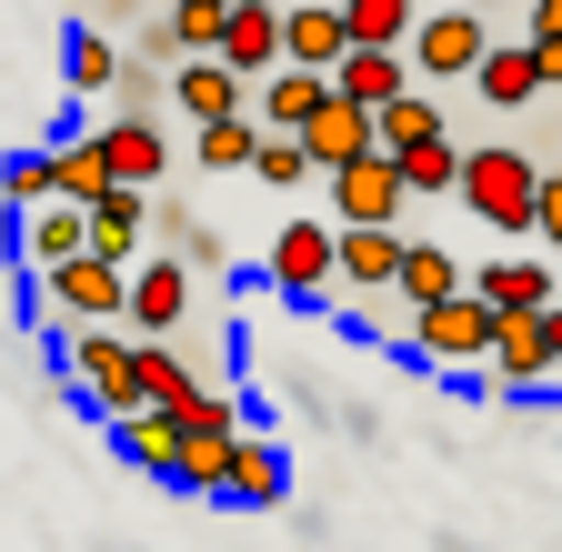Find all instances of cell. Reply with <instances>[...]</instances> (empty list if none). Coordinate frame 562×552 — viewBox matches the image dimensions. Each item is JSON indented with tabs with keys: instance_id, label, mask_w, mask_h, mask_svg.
<instances>
[{
	"instance_id": "obj_4",
	"label": "cell",
	"mask_w": 562,
	"mask_h": 552,
	"mask_svg": "<svg viewBox=\"0 0 562 552\" xmlns=\"http://www.w3.org/2000/svg\"><path fill=\"white\" fill-rule=\"evenodd\" d=\"M271 292H292V302H322V292H341V232L322 222V212H292L271 232Z\"/></svg>"
},
{
	"instance_id": "obj_1",
	"label": "cell",
	"mask_w": 562,
	"mask_h": 552,
	"mask_svg": "<svg viewBox=\"0 0 562 552\" xmlns=\"http://www.w3.org/2000/svg\"><path fill=\"white\" fill-rule=\"evenodd\" d=\"M452 201H462V212H482L492 232H532V212H542V161L513 151V142H472Z\"/></svg>"
},
{
	"instance_id": "obj_33",
	"label": "cell",
	"mask_w": 562,
	"mask_h": 552,
	"mask_svg": "<svg viewBox=\"0 0 562 552\" xmlns=\"http://www.w3.org/2000/svg\"><path fill=\"white\" fill-rule=\"evenodd\" d=\"M532 232L562 251V171H542V212H532Z\"/></svg>"
},
{
	"instance_id": "obj_16",
	"label": "cell",
	"mask_w": 562,
	"mask_h": 552,
	"mask_svg": "<svg viewBox=\"0 0 562 552\" xmlns=\"http://www.w3.org/2000/svg\"><path fill=\"white\" fill-rule=\"evenodd\" d=\"M331 91L351 101V111H392V101H412V60H392V50H351L341 71H331Z\"/></svg>"
},
{
	"instance_id": "obj_11",
	"label": "cell",
	"mask_w": 562,
	"mask_h": 552,
	"mask_svg": "<svg viewBox=\"0 0 562 552\" xmlns=\"http://www.w3.org/2000/svg\"><path fill=\"white\" fill-rule=\"evenodd\" d=\"M211 60H222L232 81H271L281 71V11H271V0H241V11L222 21V50H211Z\"/></svg>"
},
{
	"instance_id": "obj_23",
	"label": "cell",
	"mask_w": 562,
	"mask_h": 552,
	"mask_svg": "<svg viewBox=\"0 0 562 552\" xmlns=\"http://www.w3.org/2000/svg\"><path fill=\"white\" fill-rule=\"evenodd\" d=\"M472 292L503 312V322H532V312H552V292H562V282H552L542 261H482V282H472Z\"/></svg>"
},
{
	"instance_id": "obj_22",
	"label": "cell",
	"mask_w": 562,
	"mask_h": 552,
	"mask_svg": "<svg viewBox=\"0 0 562 552\" xmlns=\"http://www.w3.org/2000/svg\"><path fill=\"white\" fill-rule=\"evenodd\" d=\"M492 111H522V101H542L552 81H542V50L532 41H492V60H482V81H472Z\"/></svg>"
},
{
	"instance_id": "obj_3",
	"label": "cell",
	"mask_w": 562,
	"mask_h": 552,
	"mask_svg": "<svg viewBox=\"0 0 562 552\" xmlns=\"http://www.w3.org/2000/svg\"><path fill=\"white\" fill-rule=\"evenodd\" d=\"M482 60H492V31H482V11H462V0L422 11V31H412V91L482 81Z\"/></svg>"
},
{
	"instance_id": "obj_25",
	"label": "cell",
	"mask_w": 562,
	"mask_h": 552,
	"mask_svg": "<svg viewBox=\"0 0 562 552\" xmlns=\"http://www.w3.org/2000/svg\"><path fill=\"white\" fill-rule=\"evenodd\" d=\"M281 493H292V472H281V442H261V432H241L232 442V482H222V503H281Z\"/></svg>"
},
{
	"instance_id": "obj_19",
	"label": "cell",
	"mask_w": 562,
	"mask_h": 552,
	"mask_svg": "<svg viewBox=\"0 0 562 552\" xmlns=\"http://www.w3.org/2000/svg\"><path fill=\"white\" fill-rule=\"evenodd\" d=\"M462 292H472V271H462L442 241H412V251H402V322L432 312V302H462Z\"/></svg>"
},
{
	"instance_id": "obj_31",
	"label": "cell",
	"mask_w": 562,
	"mask_h": 552,
	"mask_svg": "<svg viewBox=\"0 0 562 552\" xmlns=\"http://www.w3.org/2000/svg\"><path fill=\"white\" fill-rule=\"evenodd\" d=\"M121 111L111 121H151V101H171V71H151V60H131V71H121V91H111Z\"/></svg>"
},
{
	"instance_id": "obj_15",
	"label": "cell",
	"mask_w": 562,
	"mask_h": 552,
	"mask_svg": "<svg viewBox=\"0 0 562 552\" xmlns=\"http://www.w3.org/2000/svg\"><path fill=\"white\" fill-rule=\"evenodd\" d=\"M21 251H31L41 282H50V271H70V261H91V212H70V201L31 212V222H21Z\"/></svg>"
},
{
	"instance_id": "obj_30",
	"label": "cell",
	"mask_w": 562,
	"mask_h": 552,
	"mask_svg": "<svg viewBox=\"0 0 562 552\" xmlns=\"http://www.w3.org/2000/svg\"><path fill=\"white\" fill-rule=\"evenodd\" d=\"M222 482H232V442H181L171 493H222Z\"/></svg>"
},
{
	"instance_id": "obj_6",
	"label": "cell",
	"mask_w": 562,
	"mask_h": 552,
	"mask_svg": "<svg viewBox=\"0 0 562 552\" xmlns=\"http://www.w3.org/2000/svg\"><path fill=\"white\" fill-rule=\"evenodd\" d=\"M41 302H50L70 331H131V271L70 261V271H50V282H41Z\"/></svg>"
},
{
	"instance_id": "obj_18",
	"label": "cell",
	"mask_w": 562,
	"mask_h": 552,
	"mask_svg": "<svg viewBox=\"0 0 562 552\" xmlns=\"http://www.w3.org/2000/svg\"><path fill=\"white\" fill-rule=\"evenodd\" d=\"M50 191L70 201V212H91V201H111V151H101V131H81V142H50Z\"/></svg>"
},
{
	"instance_id": "obj_28",
	"label": "cell",
	"mask_w": 562,
	"mask_h": 552,
	"mask_svg": "<svg viewBox=\"0 0 562 552\" xmlns=\"http://www.w3.org/2000/svg\"><path fill=\"white\" fill-rule=\"evenodd\" d=\"M111 442H121V462H131V472H161V482H171V462H181V432L161 423V412H140V423H121Z\"/></svg>"
},
{
	"instance_id": "obj_14",
	"label": "cell",
	"mask_w": 562,
	"mask_h": 552,
	"mask_svg": "<svg viewBox=\"0 0 562 552\" xmlns=\"http://www.w3.org/2000/svg\"><path fill=\"white\" fill-rule=\"evenodd\" d=\"M322 111H331V81H312V71H271V81L251 91V121L271 131V142H302Z\"/></svg>"
},
{
	"instance_id": "obj_26",
	"label": "cell",
	"mask_w": 562,
	"mask_h": 552,
	"mask_svg": "<svg viewBox=\"0 0 562 552\" xmlns=\"http://www.w3.org/2000/svg\"><path fill=\"white\" fill-rule=\"evenodd\" d=\"M121 71H131V60L111 50V31H91V21H70V41H60V81H70V91L91 101V91H121Z\"/></svg>"
},
{
	"instance_id": "obj_17",
	"label": "cell",
	"mask_w": 562,
	"mask_h": 552,
	"mask_svg": "<svg viewBox=\"0 0 562 552\" xmlns=\"http://www.w3.org/2000/svg\"><path fill=\"white\" fill-rule=\"evenodd\" d=\"M101 151H111V181L121 191H161V171H171V142L151 121H101Z\"/></svg>"
},
{
	"instance_id": "obj_5",
	"label": "cell",
	"mask_w": 562,
	"mask_h": 552,
	"mask_svg": "<svg viewBox=\"0 0 562 552\" xmlns=\"http://www.w3.org/2000/svg\"><path fill=\"white\" fill-rule=\"evenodd\" d=\"M402 201H412L402 171L372 151V161H351V171L322 181V222H331V232H402Z\"/></svg>"
},
{
	"instance_id": "obj_10",
	"label": "cell",
	"mask_w": 562,
	"mask_h": 552,
	"mask_svg": "<svg viewBox=\"0 0 562 552\" xmlns=\"http://www.w3.org/2000/svg\"><path fill=\"white\" fill-rule=\"evenodd\" d=\"M91 261H111V271H140V261H151V191L91 201Z\"/></svg>"
},
{
	"instance_id": "obj_12",
	"label": "cell",
	"mask_w": 562,
	"mask_h": 552,
	"mask_svg": "<svg viewBox=\"0 0 562 552\" xmlns=\"http://www.w3.org/2000/svg\"><path fill=\"white\" fill-rule=\"evenodd\" d=\"M302 151H312V171L331 181V171H351V161H372V151H382V121H372V111H351V101L331 91V111L302 131Z\"/></svg>"
},
{
	"instance_id": "obj_24",
	"label": "cell",
	"mask_w": 562,
	"mask_h": 552,
	"mask_svg": "<svg viewBox=\"0 0 562 552\" xmlns=\"http://www.w3.org/2000/svg\"><path fill=\"white\" fill-rule=\"evenodd\" d=\"M402 232H341V292H402Z\"/></svg>"
},
{
	"instance_id": "obj_27",
	"label": "cell",
	"mask_w": 562,
	"mask_h": 552,
	"mask_svg": "<svg viewBox=\"0 0 562 552\" xmlns=\"http://www.w3.org/2000/svg\"><path fill=\"white\" fill-rule=\"evenodd\" d=\"M442 131H452V121H442V101H432V91L392 101V111H382V161H402L412 142H442Z\"/></svg>"
},
{
	"instance_id": "obj_13",
	"label": "cell",
	"mask_w": 562,
	"mask_h": 552,
	"mask_svg": "<svg viewBox=\"0 0 562 552\" xmlns=\"http://www.w3.org/2000/svg\"><path fill=\"white\" fill-rule=\"evenodd\" d=\"M482 382H492V392H532V382H552V312H532V322H503V341H492Z\"/></svg>"
},
{
	"instance_id": "obj_21",
	"label": "cell",
	"mask_w": 562,
	"mask_h": 552,
	"mask_svg": "<svg viewBox=\"0 0 562 552\" xmlns=\"http://www.w3.org/2000/svg\"><path fill=\"white\" fill-rule=\"evenodd\" d=\"M341 31H351V50H392V60H412L422 0H341Z\"/></svg>"
},
{
	"instance_id": "obj_34",
	"label": "cell",
	"mask_w": 562,
	"mask_h": 552,
	"mask_svg": "<svg viewBox=\"0 0 562 552\" xmlns=\"http://www.w3.org/2000/svg\"><path fill=\"white\" fill-rule=\"evenodd\" d=\"M552 372H562V302H552Z\"/></svg>"
},
{
	"instance_id": "obj_8",
	"label": "cell",
	"mask_w": 562,
	"mask_h": 552,
	"mask_svg": "<svg viewBox=\"0 0 562 552\" xmlns=\"http://www.w3.org/2000/svg\"><path fill=\"white\" fill-rule=\"evenodd\" d=\"M341 60H351L341 0H302V11H281V71H312V81H331Z\"/></svg>"
},
{
	"instance_id": "obj_7",
	"label": "cell",
	"mask_w": 562,
	"mask_h": 552,
	"mask_svg": "<svg viewBox=\"0 0 562 552\" xmlns=\"http://www.w3.org/2000/svg\"><path fill=\"white\" fill-rule=\"evenodd\" d=\"M191 261H171V251H151V261H140L131 271V341H171L181 322H191Z\"/></svg>"
},
{
	"instance_id": "obj_2",
	"label": "cell",
	"mask_w": 562,
	"mask_h": 552,
	"mask_svg": "<svg viewBox=\"0 0 562 552\" xmlns=\"http://www.w3.org/2000/svg\"><path fill=\"white\" fill-rule=\"evenodd\" d=\"M402 341H412L422 362H442V372H482V362H492V341H503V312H492L482 292H462V302L412 312V322H402Z\"/></svg>"
},
{
	"instance_id": "obj_9",
	"label": "cell",
	"mask_w": 562,
	"mask_h": 552,
	"mask_svg": "<svg viewBox=\"0 0 562 552\" xmlns=\"http://www.w3.org/2000/svg\"><path fill=\"white\" fill-rule=\"evenodd\" d=\"M171 111L191 131H222V121H251V81H232L222 60H181L171 71Z\"/></svg>"
},
{
	"instance_id": "obj_32",
	"label": "cell",
	"mask_w": 562,
	"mask_h": 552,
	"mask_svg": "<svg viewBox=\"0 0 562 552\" xmlns=\"http://www.w3.org/2000/svg\"><path fill=\"white\" fill-rule=\"evenodd\" d=\"M251 181H271V191H302V181H312V151H302V142H271V131H261V161H251Z\"/></svg>"
},
{
	"instance_id": "obj_29",
	"label": "cell",
	"mask_w": 562,
	"mask_h": 552,
	"mask_svg": "<svg viewBox=\"0 0 562 552\" xmlns=\"http://www.w3.org/2000/svg\"><path fill=\"white\" fill-rule=\"evenodd\" d=\"M201 171H251L261 161V121H222V131H201Z\"/></svg>"
},
{
	"instance_id": "obj_20",
	"label": "cell",
	"mask_w": 562,
	"mask_h": 552,
	"mask_svg": "<svg viewBox=\"0 0 562 552\" xmlns=\"http://www.w3.org/2000/svg\"><path fill=\"white\" fill-rule=\"evenodd\" d=\"M161 423H171L181 442H241V402H232L222 382H191V392L161 402Z\"/></svg>"
}]
</instances>
